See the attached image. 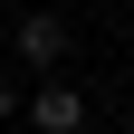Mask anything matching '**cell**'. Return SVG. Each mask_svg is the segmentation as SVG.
I'll return each mask as SVG.
<instances>
[{"instance_id": "6da1fadb", "label": "cell", "mask_w": 134, "mask_h": 134, "mask_svg": "<svg viewBox=\"0 0 134 134\" xmlns=\"http://www.w3.org/2000/svg\"><path fill=\"white\" fill-rule=\"evenodd\" d=\"M19 115H29V134H86V96L67 86V77H38L19 96Z\"/></svg>"}, {"instance_id": "7a4b0ae2", "label": "cell", "mask_w": 134, "mask_h": 134, "mask_svg": "<svg viewBox=\"0 0 134 134\" xmlns=\"http://www.w3.org/2000/svg\"><path fill=\"white\" fill-rule=\"evenodd\" d=\"M10 48H19L29 77H58V67H67V19H58V10H29V19L10 29Z\"/></svg>"}, {"instance_id": "3957f363", "label": "cell", "mask_w": 134, "mask_h": 134, "mask_svg": "<svg viewBox=\"0 0 134 134\" xmlns=\"http://www.w3.org/2000/svg\"><path fill=\"white\" fill-rule=\"evenodd\" d=\"M19 96H29V86L10 77V67H0V125H19Z\"/></svg>"}]
</instances>
